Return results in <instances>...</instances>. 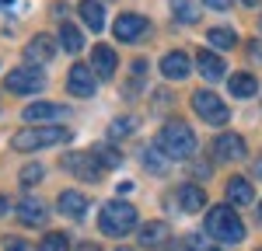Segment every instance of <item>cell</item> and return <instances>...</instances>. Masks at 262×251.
Listing matches in <instances>:
<instances>
[{
	"instance_id": "6da1fadb",
	"label": "cell",
	"mask_w": 262,
	"mask_h": 251,
	"mask_svg": "<svg viewBox=\"0 0 262 251\" xmlns=\"http://www.w3.org/2000/svg\"><path fill=\"white\" fill-rule=\"evenodd\" d=\"M154 146L161 150L168 161H189L192 154H196V133L189 129L185 122H164L161 133H158V140H154Z\"/></svg>"
},
{
	"instance_id": "7a4b0ae2",
	"label": "cell",
	"mask_w": 262,
	"mask_h": 251,
	"mask_svg": "<svg viewBox=\"0 0 262 251\" xmlns=\"http://www.w3.org/2000/svg\"><path fill=\"white\" fill-rule=\"evenodd\" d=\"M206 234H210L213 241H221V244H242L245 241V223H242V216L224 203V206H213L206 213Z\"/></svg>"
},
{
	"instance_id": "3957f363",
	"label": "cell",
	"mask_w": 262,
	"mask_h": 251,
	"mask_svg": "<svg viewBox=\"0 0 262 251\" xmlns=\"http://www.w3.org/2000/svg\"><path fill=\"white\" fill-rule=\"evenodd\" d=\"M98 227L105 237H126L129 230L137 227V209L129 206V203H122V199H112V203L101 206Z\"/></svg>"
},
{
	"instance_id": "277c9868",
	"label": "cell",
	"mask_w": 262,
	"mask_h": 251,
	"mask_svg": "<svg viewBox=\"0 0 262 251\" xmlns=\"http://www.w3.org/2000/svg\"><path fill=\"white\" fill-rule=\"evenodd\" d=\"M70 140V129H18L11 146L21 150V154H32V150H42V146H56V143H67Z\"/></svg>"
},
{
	"instance_id": "5b68a950",
	"label": "cell",
	"mask_w": 262,
	"mask_h": 251,
	"mask_svg": "<svg viewBox=\"0 0 262 251\" xmlns=\"http://www.w3.org/2000/svg\"><path fill=\"white\" fill-rule=\"evenodd\" d=\"M192 112H196L200 119H206L210 126H227V119H231L227 105H224L213 91H196V94H192Z\"/></svg>"
},
{
	"instance_id": "8992f818",
	"label": "cell",
	"mask_w": 262,
	"mask_h": 251,
	"mask_svg": "<svg viewBox=\"0 0 262 251\" xmlns=\"http://www.w3.org/2000/svg\"><path fill=\"white\" fill-rule=\"evenodd\" d=\"M4 87L14 91V94H35L46 87V77H42L35 66H14L4 73Z\"/></svg>"
},
{
	"instance_id": "52a82bcc",
	"label": "cell",
	"mask_w": 262,
	"mask_h": 251,
	"mask_svg": "<svg viewBox=\"0 0 262 251\" xmlns=\"http://www.w3.org/2000/svg\"><path fill=\"white\" fill-rule=\"evenodd\" d=\"M63 167H67V171H74L81 182H98L101 171H105V167L98 164V157H95V154H67V157H63Z\"/></svg>"
},
{
	"instance_id": "ba28073f",
	"label": "cell",
	"mask_w": 262,
	"mask_h": 251,
	"mask_svg": "<svg viewBox=\"0 0 262 251\" xmlns=\"http://www.w3.org/2000/svg\"><path fill=\"white\" fill-rule=\"evenodd\" d=\"M67 91H70L74 98H91V94L98 91V81H95V73H91L84 63H74L70 73H67Z\"/></svg>"
},
{
	"instance_id": "9c48e42d",
	"label": "cell",
	"mask_w": 262,
	"mask_h": 251,
	"mask_svg": "<svg viewBox=\"0 0 262 251\" xmlns=\"http://www.w3.org/2000/svg\"><path fill=\"white\" fill-rule=\"evenodd\" d=\"M56 45H60V39H53V35H32V42L25 45V63H28V66L49 63L56 56Z\"/></svg>"
},
{
	"instance_id": "30bf717a",
	"label": "cell",
	"mask_w": 262,
	"mask_h": 251,
	"mask_svg": "<svg viewBox=\"0 0 262 251\" xmlns=\"http://www.w3.org/2000/svg\"><path fill=\"white\" fill-rule=\"evenodd\" d=\"M18 220L25 227H46L49 223V206L42 203L39 195H25L18 203Z\"/></svg>"
},
{
	"instance_id": "8fae6325",
	"label": "cell",
	"mask_w": 262,
	"mask_h": 251,
	"mask_svg": "<svg viewBox=\"0 0 262 251\" xmlns=\"http://www.w3.org/2000/svg\"><path fill=\"white\" fill-rule=\"evenodd\" d=\"M213 157L217 161H245L248 157V146L238 133H221L217 140H213Z\"/></svg>"
},
{
	"instance_id": "7c38bea8",
	"label": "cell",
	"mask_w": 262,
	"mask_h": 251,
	"mask_svg": "<svg viewBox=\"0 0 262 251\" xmlns=\"http://www.w3.org/2000/svg\"><path fill=\"white\" fill-rule=\"evenodd\" d=\"M116 66H119V56L112 45H95L91 49V73L98 81H112L116 77Z\"/></svg>"
},
{
	"instance_id": "4fadbf2b",
	"label": "cell",
	"mask_w": 262,
	"mask_h": 251,
	"mask_svg": "<svg viewBox=\"0 0 262 251\" xmlns=\"http://www.w3.org/2000/svg\"><path fill=\"white\" fill-rule=\"evenodd\" d=\"M175 206L182 213H200V209H206V192H203V185H192V182L179 185L175 188Z\"/></svg>"
},
{
	"instance_id": "5bb4252c",
	"label": "cell",
	"mask_w": 262,
	"mask_h": 251,
	"mask_svg": "<svg viewBox=\"0 0 262 251\" xmlns=\"http://www.w3.org/2000/svg\"><path fill=\"white\" fill-rule=\"evenodd\" d=\"M168 241H171V227H168L164 220H150V223L140 227V244L143 248L161 251V248H168Z\"/></svg>"
},
{
	"instance_id": "9a60e30c",
	"label": "cell",
	"mask_w": 262,
	"mask_h": 251,
	"mask_svg": "<svg viewBox=\"0 0 262 251\" xmlns=\"http://www.w3.org/2000/svg\"><path fill=\"white\" fill-rule=\"evenodd\" d=\"M67 115V108L63 105H56V102H32L25 112H21V119L25 122H53V119H63Z\"/></svg>"
},
{
	"instance_id": "2e32d148",
	"label": "cell",
	"mask_w": 262,
	"mask_h": 251,
	"mask_svg": "<svg viewBox=\"0 0 262 251\" xmlns=\"http://www.w3.org/2000/svg\"><path fill=\"white\" fill-rule=\"evenodd\" d=\"M88 195L84 192H77V188H67V192H60V199H56V209H60L63 216H70V220H81L84 213H88Z\"/></svg>"
},
{
	"instance_id": "e0dca14e",
	"label": "cell",
	"mask_w": 262,
	"mask_h": 251,
	"mask_svg": "<svg viewBox=\"0 0 262 251\" xmlns=\"http://www.w3.org/2000/svg\"><path fill=\"white\" fill-rule=\"evenodd\" d=\"M189 70H192V63H189L185 53H164L161 56V73L168 77V81H185Z\"/></svg>"
},
{
	"instance_id": "ac0fdd59",
	"label": "cell",
	"mask_w": 262,
	"mask_h": 251,
	"mask_svg": "<svg viewBox=\"0 0 262 251\" xmlns=\"http://www.w3.org/2000/svg\"><path fill=\"white\" fill-rule=\"evenodd\" d=\"M196 66H200V73L206 81H221L224 73H227V63H224L217 53H210V49H203L200 56H196Z\"/></svg>"
},
{
	"instance_id": "d6986e66",
	"label": "cell",
	"mask_w": 262,
	"mask_h": 251,
	"mask_svg": "<svg viewBox=\"0 0 262 251\" xmlns=\"http://www.w3.org/2000/svg\"><path fill=\"white\" fill-rule=\"evenodd\" d=\"M224 192H227V203H234V206L255 203V188L248 185V178H231V182L224 185Z\"/></svg>"
},
{
	"instance_id": "ffe728a7",
	"label": "cell",
	"mask_w": 262,
	"mask_h": 251,
	"mask_svg": "<svg viewBox=\"0 0 262 251\" xmlns=\"http://www.w3.org/2000/svg\"><path fill=\"white\" fill-rule=\"evenodd\" d=\"M143 28H147V21H143L140 14H119V18H116V39L119 42H133Z\"/></svg>"
},
{
	"instance_id": "44dd1931",
	"label": "cell",
	"mask_w": 262,
	"mask_h": 251,
	"mask_svg": "<svg viewBox=\"0 0 262 251\" xmlns=\"http://www.w3.org/2000/svg\"><path fill=\"white\" fill-rule=\"evenodd\" d=\"M227 91H231L234 98H255L259 81H255V73H231V77H227Z\"/></svg>"
},
{
	"instance_id": "7402d4cb",
	"label": "cell",
	"mask_w": 262,
	"mask_h": 251,
	"mask_svg": "<svg viewBox=\"0 0 262 251\" xmlns=\"http://www.w3.org/2000/svg\"><path fill=\"white\" fill-rule=\"evenodd\" d=\"M77 14L84 18V24H88L91 32H101V28H105V11H101L98 0H81V4H77Z\"/></svg>"
},
{
	"instance_id": "603a6c76",
	"label": "cell",
	"mask_w": 262,
	"mask_h": 251,
	"mask_svg": "<svg viewBox=\"0 0 262 251\" xmlns=\"http://www.w3.org/2000/svg\"><path fill=\"white\" fill-rule=\"evenodd\" d=\"M171 18L179 24H196L200 21V0H171Z\"/></svg>"
},
{
	"instance_id": "cb8c5ba5",
	"label": "cell",
	"mask_w": 262,
	"mask_h": 251,
	"mask_svg": "<svg viewBox=\"0 0 262 251\" xmlns=\"http://www.w3.org/2000/svg\"><path fill=\"white\" fill-rule=\"evenodd\" d=\"M60 49H63V53H81V49H84L81 28H74L70 21H63V24H60Z\"/></svg>"
},
{
	"instance_id": "d4e9b609",
	"label": "cell",
	"mask_w": 262,
	"mask_h": 251,
	"mask_svg": "<svg viewBox=\"0 0 262 251\" xmlns=\"http://www.w3.org/2000/svg\"><path fill=\"white\" fill-rule=\"evenodd\" d=\"M140 164L147 167V171H154V174H161V171H168V157H164L158 146H143V154H140Z\"/></svg>"
},
{
	"instance_id": "484cf974",
	"label": "cell",
	"mask_w": 262,
	"mask_h": 251,
	"mask_svg": "<svg viewBox=\"0 0 262 251\" xmlns=\"http://www.w3.org/2000/svg\"><path fill=\"white\" fill-rule=\"evenodd\" d=\"M91 154L98 157V164H101V167H119V164H122V154L116 150V146H108V143L91 146Z\"/></svg>"
},
{
	"instance_id": "4316f807",
	"label": "cell",
	"mask_w": 262,
	"mask_h": 251,
	"mask_svg": "<svg viewBox=\"0 0 262 251\" xmlns=\"http://www.w3.org/2000/svg\"><path fill=\"white\" fill-rule=\"evenodd\" d=\"M133 129H137V119H133V115L112 119V126H108V140H126V136H133Z\"/></svg>"
},
{
	"instance_id": "83f0119b",
	"label": "cell",
	"mask_w": 262,
	"mask_h": 251,
	"mask_svg": "<svg viewBox=\"0 0 262 251\" xmlns=\"http://www.w3.org/2000/svg\"><path fill=\"white\" fill-rule=\"evenodd\" d=\"M206 42H210V45H217V49H234V45H238V35H234L231 28H210Z\"/></svg>"
},
{
	"instance_id": "f1b7e54d",
	"label": "cell",
	"mask_w": 262,
	"mask_h": 251,
	"mask_svg": "<svg viewBox=\"0 0 262 251\" xmlns=\"http://www.w3.org/2000/svg\"><path fill=\"white\" fill-rule=\"evenodd\" d=\"M39 251H70V237L67 234H46L39 241Z\"/></svg>"
},
{
	"instance_id": "f546056e",
	"label": "cell",
	"mask_w": 262,
	"mask_h": 251,
	"mask_svg": "<svg viewBox=\"0 0 262 251\" xmlns=\"http://www.w3.org/2000/svg\"><path fill=\"white\" fill-rule=\"evenodd\" d=\"M185 248L189 251H221V244H213V241H206L200 234H192V237H185Z\"/></svg>"
},
{
	"instance_id": "4dcf8cb0",
	"label": "cell",
	"mask_w": 262,
	"mask_h": 251,
	"mask_svg": "<svg viewBox=\"0 0 262 251\" xmlns=\"http://www.w3.org/2000/svg\"><path fill=\"white\" fill-rule=\"evenodd\" d=\"M18 178H21V185H35V182L42 178V167H39V164H25Z\"/></svg>"
},
{
	"instance_id": "1f68e13d",
	"label": "cell",
	"mask_w": 262,
	"mask_h": 251,
	"mask_svg": "<svg viewBox=\"0 0 262 251\" xmlns=\"http://www.w3.org/2000/svg\"><path fill=\"white\" fill-rule=\"evenodd\" d=\"M4 251H35V248L21 237H4Z\"/></svg>"
},
{
	"instance_id": "d6a6232c",
	"label": "cell",
	"mask_w": 262,
	"mask_h": 251,
	"mask_svg": "<svg viewBox=\"0 0 262 251\" xmlns=\"http://www.w3.org/2000/svg\"><path fill=\"white\" fill-rule=\"evenodd\" d=\"M206 7H213V11H227L231 7V0H203Z\"/></svg>"
},
{
	"instance_id": "836d02e7",
	"label": "cell",
	"mask_w": 262,
	"mask_h": 251,
	"mask_svg": "<svg viewBox=\"0 0 262 251\" xmlns=\"http://www.w3.org/2000/svg\"><path fill=\"white\" fill-rule=\"evenodd\" d=\"M77 251H98V244H81Z\"/></svg>"
},
{
	"instance_id": "e575fe53",
	"label": "cell",
	"mask_w": 262,
	"mask_h": 251,
	"mask_svg": "<svg viewBox=\"0 0 262 251\" xmlns=\"http://www.w3.org/2000/svg\"><path fill=\"white\" fill-rule=\"evenodd\" d=\"M7 206H11V203H7V199L0 195V213H7Z\"/></svg>"
},
{
	"instance_id": "d590c367",
	"label": "cell",
	"mask_w": 262,
	"mask_h": 251,
	"mask_svg": "<svg viewBox=\"0 0 262 251\" xmlns=\"http://www.w3.org/2000/svg\"><path fill=\"white\" fill-rule=\"evenodd\" d=\"M245 7H259V0H242Z\"/></svg>"
},
{
	"instance_id": "8d00e7d4",
	"label": "cell",
	"mask_w": 262,
	"mask_h": 251,
	"mask_svg": "<svg viewBox=\"0 0 262 251\" xmlns=\"http://www.w3.org/2000/svg\"><path fill=\"white\" fill-rule=\"evenodd\" d=\"M255 174H259V178H262V161H259V164H255Z\"/></svg>"
},
{
	"instance_id": "74e56055",
	"label": "cell",
	"mask_w": 262,
	"mask_h": 251,
	"mask_svg": "<svg viewBox=\"0 0 262 251\" xmlns=\"http://www.w3.org/2000/svg\"><path fill=\"white\" fill-rule=\"evenodd\" d=\"M259 223H262V203H259Z\"/></svg>"
},
{
	"instance_id": "f35d334b",
	"label": "cell",
	"mask_w": 262,
	"mask_h": 251,
	"mask_svg": "<svg viewBox=\"0 0 262 251\" xmlns=\"http://www.w3.org/2000/svg\"><path fill=\"white\" fill-rule=\"evenodd\" d=\"M116 251H133V248H116Z\"/></svg>"
}]
</instances>
